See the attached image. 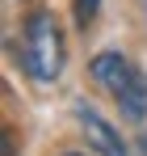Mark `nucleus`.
Returning a JSON list of instances; mask_svg holds the SVG:
<instances>
[{
    "mask_svg": "<svg viewBox=\"0 0 147 156\" xmlns=\"http://www.w3.org/2000/svg\"><path fill=\"white\" fill-rule=\"evenodd\" d=\"M88 76L122 105V114L130 118V122H143V118H147V76L126 59V55H118V51L93 55Z\"/></svg>",
    "mask_w": 147,
    "mask_h": 156,
    "instance_id": "nucleus-1",
    "label": "nucleus"
},
{
    "mask_svg": "<svg viewBox=\"0 0 147 156\" xmlns=\"http://www.w3.org/2000/svg\"><path fill=\"white\" fill-rule=\"evenodd\" d=\"M21 68L38 84H50L63 72V38H59V21L46 9H34L21 21Z\"/></svg>",
    "mask_w": 147,
    "mask_h": 156,
    "instance_id": "nucleus-2",
    "label": "nucleus"
},
{
    "mask_svg": "<svg viewBox=\"0 0 147 156\" xmlns=\"http://www.w3.org/2000/svg\"><path fill=\"white\" fill-rule=\"evenodd\" d=\"M76 118H80V127H84V135L93 139V148H97L101 156H130V152H126V144L118 139V131L109 127V122L101 118L97 110H88V105L80 101V105H76Z\"/></svg>",
    "mask_w": 147,
    "mask_h": 156,
    "instance_id": "nucleus-3",
    "label": "nucleus"
},
{
    "mask_svg": "<svg viewBox=\"0 0 147 156\" xmlns=\"http://www.w3.org/2000/svg\"><path fill=\"white\" fill-rule=\"evenodd\" d=\"M97 9H101V0H76V26H93Z\"/></svg>",
    "mask_w": 147,
    "mask_h": 156,
    "instance_id": "nucleus-4",
    "label": "nucleus"
},
{
    "mask_svg": "<svg viewBox=\"0 0 147 156\" xmlns=\"http://www.w3.org/2000/svg\"><path fill=\"white\" fill-rule=\"evenodd\" d=\"M4 156H13V135L4 131Z\"/></svg>",
    "mask_w": 147,
    "mask_h": 156,
    "instance_id": "nucleus-5",
    "label": "nucleus"
},
{
    "mask_svg": "<svg viewBox=\"0 0 147 156\" xmlns=\"http://www.w3.org/2000/svg\"><path fill=\"white\" fill-rule=\"evenodd\" d=\"M59 156H84V152H59Z\"/></svg>",
    "mask_w": 147,
    "mask_h": 156,
    "instance_id": "nucleus-6",
    "label": "nucleus"
}]
</instances>
